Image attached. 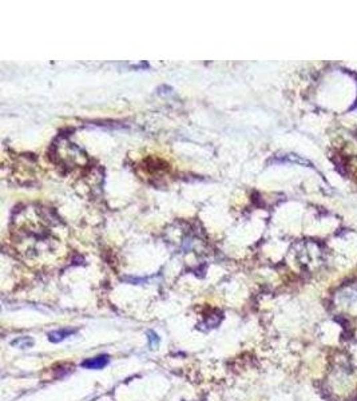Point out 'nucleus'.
I'll return each mask as SVG.
<instances>
[{
  "label": "nucleus",
  "instance_id": "nucleus-3",
  "mask_svg": "<svg viewBox=\"0 0 357 401\" xmlns=\"http://www.w3.org/2000/svg\"><path fill=\"white\" fill-rule=\"evenodd\" d=\"M13 347H19L23 348V349H27V348H30L33 345V340H31L30 337H19L17 340L12 341Z\"/></svg>",
  "mask_w": 357,
  "mask_h": 401
},
{
  "label": "nucleus",
  "instance_id": "nucleus-1",
  "mask_svg": "<svg viewBox=\"0 0 357 401\" xmlns=\"http://www.w3.org/2000/svg\"><path fill=\"white\" fill-rule=\"evenodd\" d=\"M107 364H109V356L100 354L98 357L84 360L83 362H82V367L86 368V369H102V368L106 367Z\"/></svg>",
  "mask_w": 357,
  "mask_h": 401
},
{
  "label": "nucleus",
  "instance_id": "nucleus-2",
  "mask_svg": "<svg viewBox=\"0 0 357 401\" xmlns=\"http://www.w3.org/2000/svg\"><path fill=\"white\" fill-rule=\"evenodd\" d=\"M75 332H77L75 329H68V327H66V329H59V331L51 332V333L48 334V338H50L51 342H60V341H63L64 338L70 337L71 334H74Z\"/></svg>",
  "mask_w": 357,
  "mask_h": 401
},
{
  "label": "nucleus",
  "instance_id": "nucleus-4",
  "mask_svg": "<svg viewBox=\"0 0 357 401\" xmlns=\"http://www.w3.org/2000/svg\"><path fill=\"white\" fill-rule=\"evenodd\" d=\"M147 336H149V342H150L151 348H155L158 344H159V337H158L157 334L154 333V332H149Z\"/></svg>",
  "mask_w": 357,
  "mask_h": 401
}]
</instances>
